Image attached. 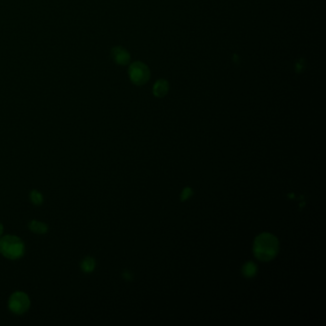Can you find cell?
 I'll use <instances>...</instances> for the list:
<instances>
[{
    "mask_svg": "<svg viewBox=\"0 0 326 326\" xmlns=\"http://www.w3.org/2000/svg\"><path fill=\"white\" fill-rule=\"evenodd\" d=\"M254 251L261 261H271L277 254L278 241L273 235L262 234L257 237Z\"/></svg>",
    "mask_w": 326,
    "mask_h": 326,
    "instance_id": "1",
    "label": "cell"
},
{
    "mask_svg": "<svg viewBox=\"0 0 326 326\" xmlns=\"http://www.w3.org/2000/svg\"><path fill=\"white\" fill-rule=\"evenodd\" d=\"M0 253L8 260L20 259L25 253L23 241L15 235H5L0 237Z\"/></svg>",
    "mask_w": 326,
    "mask_h": 326,
    "instance_id": "2",
    "label": "cell"
},
{
    "mask_svg": "<svg viewBox=\"0 0 326 326\" xmlns=\"http://www.w3.org/2000/svg\"><path fill=\"white\" fill-rule=\"evenodd\" d=\"M129 76L131 81L138 86L144 85L150 78V70L148 66L142 62L133 63L129 69Z\"/></svg>",
    "mask_w": 326,
    "mask_h": 326,
    "instance_id": "3",
    "label": "cell"
},
{
    "mask_svg": "<svg viewBox=\"0 0 326 326\" xmlns=\"http://www.w3.org/2000/svg\"><path fill=\"white\" fill-rule=\"evenodd\" d=\"M30 299L24 292H14L8 301L9 309L12 313L21 315L30 308Z\"/></svg>",
    "mask_w": 326,
    "mask_h": 326,
    "instance_id": "4",
    "label": "cell"
},
{
    "mask_svg": "<svg viewBox=\"0 0 326 326\" xmlns=\"http://www.w3.org/2000/svg\"><path fill=\"white\" fill-rule=\"evenodd\" d=\"M111 56L113 61L120 65H127L130 62V55L125 48L117 46L111 50Z\"/></svg>",
    "mask_w": 326,
    "mask_h": 326,
    "instance_id": "5",
    "label": "cell"
},
{
    "mask_svg": "<svg viewBox=\"0 0 326 326\" xmlns=\"http://www.w3.org/2000/svg\"><path fill=\"white\" fill-rule=\"evenodd\" d=\"M170 90V84L168 82V80L166 79H159L155 82V84L153 85V95L157 97V98H163L165 97L168 92Z\"/></svg>",
    "mask_w": 326,
    "mask_h": 326,
    "instance_id": "6",
    "label": "cell"
},
{
    "mask_svg": "<svg viewBox=\"0 0 326 326\" xmlns=\"http://www.w3.org/2000/svg\"><path fill=\"white\" fill-rule=\"evenodd\" d=\"M30 231H32L35 234L39 235H44L48 231V226L43 223V222L37 221V220H32L29 222L28 225Z\"/></svg>",
    "mask_w": 326,
    "mask_h": 326,
    "instance_id": "7",
    "label": "cell"
},
{
    "mask_svg": "<svg viewBox=\"0 0 326 326\" xmlns=\"http://www.w3.org/2000/svg\"><path fill=\"white\" fill-rule=\"evenodd\" d=\"M80 268L81 270L86 273V274H90L92 273L95 268H96V261L95 259H93L91 257H86L84 258L81 263H80Z\"/></svg>",
    "mask_w": 326,
    "mask_h": 326,
    "instance_id": "8",
    "label": "cell"
},
{
    "mask_svg": "<svg viewBox=\"0 0 326 326\" xmlns=\"http://www.w3.org/2000/svg\"><path fill=\"white\" fill-rule=\"evenodd\" d=\"M242 273L246 276V277H252L254 276L256 273H257V267L255 265V263L253 262H247L242 269Z\"/></svg>",
    "mask_w": 326,
    "mask_h": 326,
    "instance_id": "9",
    "label": "cell"
},
{
    "mask_svg": "<svg viewBox=\"0 0 326 326\" xmlns=\"http://www.w3.org/2000/svg\"><path fill=\"white\" fill-rule=\"evenodd\" d=\"M30 200H31V202H32L34 205H36V206H40V205H42V203H43V196H42V195H41L39 192L36 191V190H34V191H32V192L30 193Z\"/></svg>",
    "mask_w": 326,
    "mask_h": 326,
    "instance_id": "10",
    "label": "cell"
},
{
    "mask_svg": "<svg viewBox=\"0 0 326 326\" xmlns=\"http://www.w3.org/2000/svg\"><path fill=\"white\" fill-rule=\"evenodd\" d=\"M193 196V192L190 188H186L184 191H183L182 195H181V200L182 201H185L187 199H189L191 196Z\"/></svg>",
    "mask_w": 326,
    "mask_h": 326,
    "instance_id": "11",
    "label": "cell"
},
{
    "mask_svg": "<svg viewBox=\"0 0 326 326\" xmlns=\"http://www.w3.org/2000/svg\"><path fill=\"white\" fill-rule=\"evenodd\" d=\"M2 234H3V225H2V223L0 222V237H1Z\"/></svg>",
    "mask_w": 326,
    "mask_h": 326,
    "instance_id": "12",
    "label": "cell"
}]
</instances>
